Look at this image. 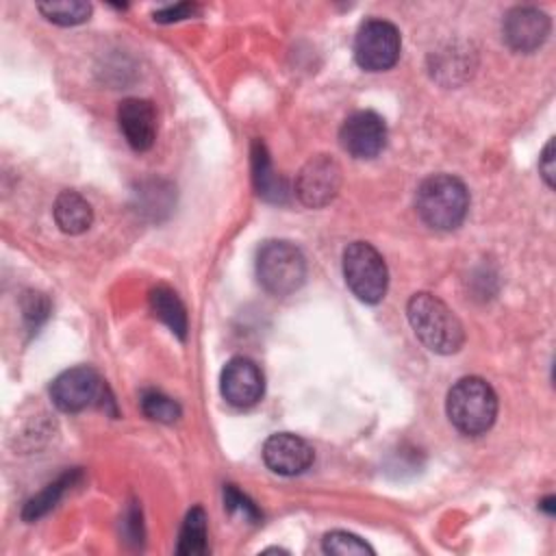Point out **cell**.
Segmentation results:
<instances>
[{"instance_id":"603a6c76","label":"cell","mask_w":556,"mask_h":556,"mask_svg":"<svg viewBox=\"0 0 556 556\" xmlns=\"http://www.w3.org/2000/svg\"><path fill=\"white\" fill-rule=\"evenodd\" d=\"M22 311H24V319L37 328L39 321L46 319L48 315V300L41 293H28L22 302Z\"/></svg>"},{"instance_id":"52a82bcc","label":"cell","mask_w":556,"mask_h":556,"mask_svg":"<svg viewBox=\"0 0 556 556\" xmlns=\"http://www.w3.org/2000/svg\"><path fill=\"white\" fill-rule=\"evenodd\" d=\"M341 189V167L328 154L311 156L295 178V195L308 208L330 204Z\"/></svg>"},{"instance_id":"5b68a950","label":"cell","mask_w":556,"mask_h":556,"mask_svg":"<svg viewBox=\"0 0 556 556\" xmlns=\"http://www.w3.org/2000/svg\"><path fill=\"white\" fill-rule=\"evenodd\" d=\"M343 278L348 289L365 304H378L389 287L387 263L367 241H354L345 248Z\"/></svg>"},{"instance_id":"4fadbf2b","label":"cell","mask_w":556,"mask_h":556,"mask_svg":"<svg viewBox=\"0 0 556 556\" xmlns=\"http://www.w3.org/2000/svg\"><path fill=\"white\" fill-rule=\"evenodd\" d=\"M119 130L137 152L150 150L156 139V109L141 98H126L117 109Z\"/></svg>"},{"instance_id":"7a4b0ae2","label":"cell","mask_w":556,"mask_h":556,"mask_svg":"<svg viewBox=\"0 0 556 556\" xmlns=\"http://www.w3.org/2000/svg\"><path fill=\"white\" fill-rule=\"evenodd\" d=\"M415 208L434 230H454L469 211V191L452 174H432L417 187Z\"/></svg>"},{"instance_id":"ba28073f","label":"cell","mask_w":556,"mask_h":556,"mask_svg":"<svg viewBox=\"0 0 556 556\" xmlns=\"http://www.w3.org/2000/svg\"><path fill=\"white\" fill-rule=\"evenodd\" d=\"M106 387L93 367L78 365L61 371L50 384L52 404L63 413H78L96 404L104 395Z\"/></svg>"},{"instance_id":"7c38bea8","label":"cell","mask_w":556,"mask_h":556,"mask_svg":"<svg viewBox=\"0 0 556 556\" xmlns=\"http://www.w3.org/2000/svg\"><path fill=\"white\" fill-rule=\"evenodd\" d=\"M313 447L293 432H276L263 445L265 465L280 476H298L313 465Z\"/></svg>"},{"instance_id":"e0dca14e","label":"cell","mask_w":556,"mask_h":556,"mask_svg":"<svg viewBox=\"0 0 556 556\" xmlns=\"http://www.w3.org/2000/svg\"><path fill=\"white\" fill-rule=\"evenodd\" d=\"M206 513L202 506H193L185 523L180 528L178 536V547L176 552L180 556H204L208 552V526H206Z\"/></svg>"},{"instance_id":"8992f818","label":"cell","mask_w":556,"mask_h":556,"mask_svg":"<svg viewBox=\"0 0 556 556\" xmlns=\"http://www.w3.org/2000/svg\"><path fill=\"white\" fill-rule=\"evenodd\" d=\"M402 50L400 30L387 20H367L354 37V59L365 72L391 70Z\"/></svg>"},{"instance_id":"d4e9b609","label":"cell","mask_w":556,"mask_h":556,"mask_svg":"<svg viewBox=\"0 0 556 556\" xmlns=\"http://www.w3.org/2000/svg\"><path fill=\"white\" fill-rule=\"evenodd\" d=\"M539 172L549 189H554V176H556V165H554V139H549L539 156Z\"/></svg>"},{"instance_id":"6da1fadb","label":"cell","mask_w":556,"mask_h":556,"mask_svg":"<svg viewBox=\"0 0 556 556\" xmlns=\"http://www.w3.org/2000/svg\"><path fill=\"white\" fill-rule=\"evenodd\" d=\"M406 317L415 337L434 354H454L465 343V330L454 311L428 291L410 295Z\"/></svg>"},{"instance_id":"d6986e66","label":"cell","mask_w":556,"mask_h":556,"mask_svg":"<svg viewBox=\"0 0 556 556\" xmlns=\"http://www.w3.org/2000/svg\"><path fill=\"white\" fill-rule=\"evenodd\" d=\"M39 13L59 26L83 24L91 15V4L80 0H61V2H39Z\"/></svg>"},{"instance_id":"484cf974","label":"cell","mask_w":556,"mask_h":556,"mask_svg":"<svg viewBox=\"0 0 556 556\" xmlns=\"http://www.w3.org/2000/svg\"><path fill=\"white\" fill-rule=\"evenodd\" d=\"M554 502H556V500H554V495H549V497H545V500H543L539 506H541L545 513L554 515V510H556V508H554Z\"/></svg>"},{"instance_id":"277c9868","label":"cell","mask_w":556,"mask_h":556,"mask_svg":"<svg viewBox=\"0 0 556 556\" xmlns=\"http://www.w3.org/2000/svg\"><path fill=\"white\" fill-rule=\"evenodd\" d=\"M256 278L267 293L291 295L306 280V258L291 241H265L256 254Z\"/></svg>"},{"instance_id":"cb8c5ba5","label":"cell","mask_w":556,"mask_h":556,"mask_svg":"<svg viewBox=\"0 0 556 556\" xmlns=\"http://www.w3.org/2000/svg\"><path fill=\"white\" fill-rule=\"evenodd\" d=\"M198 13H200V7H198V4L180 2V4H174V7H165V9L154 11V20H156V22H163V24H169V22H178V20L193 17V15H198Z\"/></svg>"},{"instance_id":"ffe728a7","label":"cell","mask_w":556,"mask_h":556,"mask_svg":"<svg viewBox=\"0 0 556 556\" xmlns=\"http://www.w3.org/2000/svg\"><path fill=\"white\" fill-rule=\"evenodd\" d=\"M141 410L148 419L152 421H161V424H174L178 421L182 408L176 400H172L169 395L161 393V391H154V389H148L141 393Z\"/></svg>"},{"instance_id":"5bb4252c","label":"cell","mask_w":556,"mask_h":556,"mask_svg":"<svg viewBox=\"0 0 556 556\" xmlns=\"http://www.w3.org/2000/svg\"><path fill=\"white\" fill-rule=\"evenodd\" d=\"M252 182L265 202L271 204H287L289 200V187L282 176L276 174L269 152L261 139L252 141Z\"/></svg>"},{"instance_id":"7402d4cb","label":"cell","mask_w":556,"mask_h":556,"mask_svg":"<svg viewBox=\"0 0 556 556\" xmlns=\"http://www.w3.org/2000/svg\"><path fill=\"white\" fill-rule=\"evenodd\" d=\"M224 502H226V508L230 510V513H239L243 519H248V521H258L261 519V513H258V508L235 486V484H226V489H224Z\"/></svg>"},{"instance_id":"ac0fdd59","label":"cell","mask_w":556,"mask_h":556,"mask_svg":"<svg viewBox=\"0 0 556 556\" xmlns=\"http://www.w3.org/2000/svg\"><path fill=\"white\" fill-rule=\"evenodd\" d=\"M80 478L78 469H72L67 473H63L59 480H54L52 484H48L43 491H39L37 495H33L24 508H22V519L24 521H35L39 517H43L48 510H52L56 506V502L63 497V493Z\"/></svg>"},{"instance_id":"30bf717a","label":"cell","mask_w":556,"mask_h":556,"mask_svg":"<svg viewBox=\"0 0 556 556\" xmlns=\"http://www.w3.org/2000/svg\"><path fill=\"white\" fill-rule=\"evenodd\" d=\"M219 389L228 404L237 408H250L263 397L265 378L254 361L245 356H235L222 369Z\"/></svg>"},{"instance_id":"2e32d148","label":"cell","mask_w":556,"mask_h":556,"mask_svg":"<svg viewBox=\"0 0 556 556\" xmlns=\"http://www.w3.org/2000/svg\"><path fill=\"white\" fill-rule=\"evenodd\" d=\"M150 308L154 317H159L178 339L187 337V311L180 302L178 293L165 285H159L150 291Z\"/></svg>"},{"instance_id":"9c48e42d","label":"cell","mask_w":556,"mask_h":556,"mask_svg":"<svg viewBox=\"0 0 556 556\" xmlns=\"http://www.w3.org/2000/svg\"><path fill=\"white\" fill-rule=\"evenodd\" d=\"M341 148L354 159H374L387 146V124L376 111H356L339 128Z\"/></svg>"},{"instance_id":"9a60e30c","label":"cell","mask_w":556,"mask_h":556,"mask_svg":"<svg viewBox=\"0 0 556 556\" xmlns=\"http://www.w3.org/2000/svg\"><path fill=\"white\" fill-rule=\"evenodd\" d=\"M54 222L65 235H83L93 222L91 204L78 191H61L54 200Z\"/></svg>"},{"instance_id":"44dd1931","label":"cell","mask_w":556,"mask_h":556,"mask_svg":"<svg viewBox=\"0 0 556 556\" xmlns=\"http://www.w3.org/2000/svg\"><path fill=\"white\" fill-rule=\"evenodd\" d=\"M321 549L326 554H334V556H352V554H376L374 547L369 543H365L361 536L345 532V530H332L324 536L321 541Z\"/></svg>"},{"instance_id":"3957f363","label":"cell","mask_w":556,"mask_h":556,"mask_svg":"<svg viewBox=\"0 0 556 556\" xmlns=\"http://www.w3.org/2000/svg\"><path fill=\"white\" fill-rule=\"evenodd\" d=\"M445 410L458 432L478 437L484 434L497 417V395L486 380L467 376L450 389Z\"/></svg>"},{"instance_id":"8fae6325","label":"cell","mask_w":556,"mask_h":556,"mask_svg":"<svg viewBox=\"0 0 556 556\" xmlns=\"http://www.w3.org/2000/svg\"><path fill=\"white\" fill-rule=\"evenodd\" d=\"M549 35V17L536 7H513L502 22V37L515 52L530 54Z\"/></svg>"}]
</instances>
